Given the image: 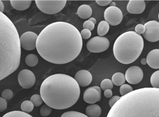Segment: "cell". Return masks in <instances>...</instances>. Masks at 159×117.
Segmentation results:
<instances>
[{
  "instance_id": "1",
  "label": "cell",
  "mask_w": 159,
  "mask_h": 117,
  "mask_svg": "<svg viewBox=\"0 0 159 117\" xmlns=\"http://www.w3.org/2000/svg\"><path fill=\"white\" fill-rule=\"evenodd\" d=\"M83 47L80 31L68 23L57 22L47 26L37 38L36 49L44 60L56 65L70 62Z\"/></svg>"
},
{
  "instance_id": "2",
  "label": "cell",
  "mask_w": 159,
  "mask_h": 117,
  "mask_svg": "<svg viewBox=\"0 0 159 117\" xmlns=\"http://www.w3.org/2000/svg\"><path fill=\"white\" fill-rule=\"evenodd\" d=\"M107 117H159V89L140 88L120 97Z\"/></svg>"
},
{
  "instance_id": "3",
  "label": "cell",
  "mask_w": 159,
  "mask_h": 117,
  "mask_svg": "<svg viewBox=\"0 0 159 117\" xmlns=\"http://www.w3.org/2000/svg\"><path fill=\"white\" fill-rule=\"evenodd\" d=\"M40 94L43 102L51 108L63 110L76 103L80 95V86L70 75L56 74L43 82Z\"/></svg>"
},
{
  "instance_id": "4",
  "label": "cell",
  "mask_w": 159,
  "mask_h": 117,
  "mask_svg": "<svg viewBox=\"0 0 159 117\" xmlns=\"http://www.w3.org/2000/svg\"><path fill=\"white\" fill-rule=\"evenodd\" d=\"M21 47L17 29L12 21L0 12V81L17 70Z\"/></svg>"
},
{
  "instance_id": "5",
  "label": "cell",
  "mask_w": 159,
  "mask_h": 117,
  "mask_svg": "<svg viewBox=\"0 0 159 117\" xmlns=\"http://www.w3.org/2000/svg\"><path fill=\"white\" fill-rule=\"evenodd\" d=\"M143 47V39L140 35L133 31H127L116 40L113 45V54L119 62L129 65L139 58Z\"/></svg>"
},
{
  "instance_id": "6",
  "label": "cell",
  "mask_w": 159,
  "mask_h": 117,
  "mask_svg": "<svg viewBox=\"0 0 159 117\" xmlns=\"http://www.w3.org/2000/svg\"><path fill=\"white\" fill-rule=\"evenodd\" d=\"M67 1H35L39 10L47 14H55L61 12L66 5Z\"/></svg>"
},
{
  "instance_id": "7",
  "label": "cell",
  "mask_w": 159,
  "mask_h": 117,
  "mask_svg": "<svg viewBox=\"0 0 159 117\" xmlns=\"http://www.w3.org/2000/svg\"><path fill=\"white\" fill-rule=\"evenodd\" d=\"M110 43L107 38L96 36L87 43V49L93 53L102 52L108 49Z\"/></svg>"
},
{
  "instance_id": "8",
  "label": "cell",
  "mask_w": 159,
  "mask_h": 117,
  "mask_svg": "<svg viewBox=\"0 0 159 117\" xmlns=\"http://www.w3.org/2000/svg\"><path fill=\"white\" fill-rule=\"evenodd\" d=\"M104 18L107 22L111 26L120 24L123 19L122 11L116 6H109L104 12Z\"/></svg>"
},
{
  "instance_id": "9",
  "label": "cell",
  "mask_w": 159,
  "mask_h": 117,
  "mask_svg": "<svg viewBox=\"0 0 159 117\" xmlns=\"http://www.w3.org/2000/svg\"><path fill=\"white\" fill-rule=\"evenodd\" d=\"M145 32L143 34V37L151 43L159 40V22L156 20H151L144 24Z\"/></svg>"
},
{
  "instance_id": "10",
  "label": "cell",
  "mask_w": 159,
  "mask_h": 117,
  "mask_svg": "<svg viewBox=\"0 0 159 117\" xmlns=\"http://www.w3.org/2000/svg\"><path fill=\"white\" fill-rule=\"evenodd\" d=\"M37 34L32 31H27L20 37V47L27 51L33 50L36 48Z\"/></svg>"
},
{
  "instance_id": "11",
  "label": "cell",
  "mask_w": 159,
  "mask_h": 117,
  "mask_svg": "<svg viewBox=\"0 0 159 117\" xmlns=\"http://www.w3.org/2000/svg\"><path fill=\"white\" fill-rule=\"evenodd\" d=\"M35 81V76L30 70L27 69L22 70L18 75L19 84L24 89H29L33 86Z\"/></svg>"
},
{
  "instance_id": "12",
  "label": "cell",
  "mask_w": 159,
  "mask_h": 117,
  "mask_svg": "<svg viewBox=\"0 0 159 117\" xmlns=\"http://www.w3.org/2000/svg\"><path fill=\"white\" fill-rule=\"evenodd\" d=\"M125 80L130 84H137L143 78V72L138 66H132L129 68L125 74Z\"/></svg>"
},
{
  "instance_id": "13",
  "label": "cell",
  "mask_w": 159,
  "mask_h": 117,
  "mask_svg": "<svg viewBox=\"0 0 159 117\" xmlns=\"http://www.w3.org/2000/svg\"><path fill=\"white\" fill-rule=\"evenodd\" d=\"M102 97L101 88L98 86L90 87L86 89L83 94V99L88 104H95L99 102Z\"/></svg>"
},
{
  "instance_id": "14",
  "label": "cell",
  "mask_w": 159,
  "mask_h": 117,
  "mask_svg": "<svg viewBox=\"0 0 159 117\" xmlns=\"http://www.w3.org/2000/svg\"><path fill=\"white\" fill-rule=\"evenodd\" d=\"M75 80L80 87H86L92 83L93 77L87 70H80L75 76Z\"/></svg>"
},
{
  "instance_id": "15",
  "label": "cell",
  "mask_w": 159,
  "mask_h": 117,
  "mask_svg": "<svg viewBox=\"0 0 159 117\" xmlns=\"http://www.w3.org/2000/svg\"><path fill=\"white\" fill-rule=\"evenodd\" d=\"M146 9V3L144 1H129L127 6L129 13L134 14H140L144 12Z\"/></svg>"
},
{
  "instance_id": "16",
  "label": "cell",
  "mask_w": 159,
  "mask_h": 117,
  "mask_svg": "<svg viewBox=\"0 0 159 117\" xmlns=\"http://www.w3.org/2000/svg\"><path fill=\"white\" fill-rule=\"evenodd\" d=\"M147 62L150 68L159 69V49L152 50L149 52L147 56Z\"/></svg>"
},
{
  "instance_id": "17",
  "label": "cell",
  "mask_w": 159,
  "mask_h": 117,
  "mask_svg": "<svg viewBox=\"0 0 159 117\" xmlns=\"http://www.w3.org/2000/svg\"><path fill=\"white\" fill-rule=\"evenodd\" d=\"M77 15L82 19H87L92 16L93 10L89 5L84 4L78 7Z\"/></svg>"
},
{
  "instance_id": "18",
  "label": "cell",
  "mask_w": 159,
  "mask_h": 117,
  "mask_svg": "<svg viewBox=\"0 0 159 117\" xmlns=\"http://www.w3.org/2000/svg\"><path fill=\"white\" fill-rule=\"evenodd\" d=\"M86 114L88 117H99L102 114V109L97 104H92L87 107Z\"/></svg>"
},
{
  "instance_id": "19",
  "label": "cell",
  "mask_w": 159,
  "mask_h": 117,
  "mask_svg": "<svg viewBox=\"0 0 159 117\" xmlns=\"http://www.w3.org/2000/svg\"><path fill=\"white\" fill-rule=\"evenodd\" d=\"M10 3L12 6L16 10H24L31 6L32 1H11Z\"/></svg>"
},
{
  "instance_id": "20",
  "label": "cell",
  "mask_w": 159,
  "mask_h": 117,
  "mask_svg": "<svg viewBox=\"0 0 159 117\" xmlns=\"http://www.w3.org/2000/svg\"><path fill=\"white\" fill-rule=\"evenodd\" d=\"M112 81L114 85L117 86H121L125 82V75L121 72L115 73L112 77Z\"/></svg>"
},
{
  "instance_id": "21",
  "label": "cell",
  "mask_w": 159,
  "mask_h": 117,
  "mask_svg": "<svg viewBox=\"0 0 159 117\" xmlns=\"http://www.w3.org/2000/svg\"><path fill=\"white\" fill-rule=\"evenodd\" d=\"M110 29V26L106 20H102L98 24L97 28V33L100 37L105 36L108 33Z\"/></svg>"
},
{
  "instance_id": "22",
  "label": "cell",
  "mask_w": 159,
  "mask_h": 117,
  "mask_svg": "<svg viewBox=\"0 0 159 117\" xmlns=\"http://www.w3.org/2000/svg\"><path fill=\"white\" fill-rule=\"evenodd\" d=\"M26 65L30 67H34L38 64L39 59L37 56L34 54L27 55L25 58Z\"/></svg>"
},
{
  "instance_id": "23",
  "label": "cell",
  "mask_w": 159,
  "mask_h": 117,
  "mask_svg": "<svg viewBox=\"0 0 159 117\" xmlns=\"http://www.w3.org/2000/svg\"><path fill=\"white\" fill-rule=\"evenodd\" d=\"M34 105L30 100L24 101L22 102L21 106H20V108H21L22 111L26 112V113H30V112H32L34 109Z\"/></svg>"
},
{
  "instance_id": "24",
  "label": "cell",
  "mask_w": 159,
  "mask_h": 117,
  "mask_svg": "<svg viewBox=\"0 0 159 117\" xmlns=\"http://www.w3.org/2000/svg\"><path fill=\"white\" fill-rule=\"evenodd\" d=\"M2 117H33L26 112L20 111H13L5 114Z\"/></svg>"
},
{
  "instance_id": "25",
  "label": "cell",
  "mask_w": 159,
  "mask_h": 117,
  "mask_svg": "<svg viewBox=\"0 0 159 117\" xmlns=\"http://www.w3.org/2000/svg\"><path fill=\"white\" fill-rule=\"evenodd\" d=\"M150 83L153 88L159 89V70L154 72L150 78Z\"/></svg>"
},
{
  "instance_id": "26",
  "label": "cell",
  "mask_w": 159,
  "mask_h": 117,
  "mask_svg": "<svg viewBox=\"0 0 159 117\" xmlns=\"http://www.w3.org/2000/svg\"><path fill=\"white\" fill-rule=\"evenodd\" d=\"M113 84L111 80L108 78H106L102 81L100 84V88H102V90H111L113 88Z\"/></svg>"
},
{
  "instance_id": "27",
  "label": "cell",
  "mask_w": 159,
  "mask_h": 117,
  "mask_svg": "<svg viewBox=\"0 0 159 117\" xmlns=\"http://www.w3.org/2000/svg\"><path fill=\"white\" fill-rule=\"evenodd\" d=\"M61 117H88L85 114L75 111H70L67 112H65L61 115Z\"/></svg>"
},
{
  "instance_id": "28",
  "label": "cell",
  "mask_w": 159,
  "mask_h": 117,
  "mask_svg": "<svg viewBox=\"0 0 159 117\" xmlns=\"http://www.w3.org/2000/svg\"><path fill=\"white\" fill-rule=\"evenodd\" d=\"M30 101L32 102L35 107H39L42 105L43 100L41 97V95L35 94L31 97Z\"/></svg>"
},
{
  "instance_id": "29",
  "label": "cell",
  "mask_w": 159,
  "mask_h": 117,
  "mask_svg": "<svg viewBox=\"0 0 159 117\" xmlns=\"http://www.w3.org/2000/svg\"><path fill=\"white\" fill-rule=\"evenodd\" d=\"M133 91V88L130 85L128 84H124L120 86V93L122 96L127 95Z\"/></svg>"
},
{
  "instance_id": "30",
  "label": "cell",
  "mask_w": 159,
  "mask_h": 117,
  "mask_svg": "<svg viewBox=\"0 0 159 117\" xmlns=\"http://www.w3.org/2000/svg\"><path fill=\"white\" fill-rule=\"evenodd\" d=\"M51 112H52V108L47 105L43 106L40 111L41 115L43 117H47L51 114Z\"/></svg>"
},
{
  "instance_id": "31",
  "label": "cell",
  "mask_w": 159,
  "mask_h": 117,
  "mask_svg": "<svg viewBox=\"0 0 159 117\" xmlns=\"http://www.w3.org/2000/svg\"><path fill=\"white\" fill-rule=\"evenodd\" d=\"M2 97L6 100H10L13 97V93L10 89H6L2 92Z\"/></svg>"
},
{
  "instance_id": "32",
  "label": "cell",
  "mask_w": 159,
  "mask_h": 117,
  "mask_svg": "<svg viewBox=\"0 0 159 117\" xmlns=\"http://www.w3.org/2000/svg\"><path fill=\"white\" fill-rule=\"evenodd\" d=\"M95 25V24L92 21L88 19L84 23L83 28H84V29H88L90 31H92L94 29Z\"/></svg>"
},
{
  "instance_id": "33",
  "label": "cell",
  "mask_w": 159,
  "mask_h": 117,
  "mask_svg": "<svg viewBox=\"0 0 159 117\" xmlns=\"http://www.w3.org/2000/svg\"><path fill=\"white\" fill-rule=\"evenodd\" d=\"M80 35H81L82 39H88L91 37L92 33H91V31H90L89 30L84 29L81 31Z\"/></svg>"
},
{
  "instance_id": "34",
  "label": "cell",
  "mask_w": 159,
  "mask_h": 117,
  "mask_svg": "<svg viewBox=\"0 0 159 117\" xmlns=\"http://www.w3.org/2000/svg\"><path fill=\"white\" fill-rule=\"evenodd\" d=\"M145 31H146L145 26L142 24H138L135 26V32L137 34H139V35L143 34L144 32H145Z\"/></svg>"
},
{
  "instance_id": "35",
  "label": "cell",
  "mask_w": 159,
  "mask_h": 117,
  "mask_svg": "<svg viewBox=\"0 0 159 117\" xmlns=\"http://www.w3.org/2000/svg\"><path fill=\"white\" fill-rule=\"evenodd\" d=\"M7 100L2 97H0V112L5 111L7 109Z\"/></svg>"
},
{
  "instance_id": "36",
  "label": "cell",
  "mask_w": 159,
  "mask_h": 117,
  "mask_svg": "<svg viewBox=\"0 0 159 117\" xmlns=\"http://www.w3.org/2000/svg\"><path fill=\"white\" fill-rule=\"evenodd\" d=\"M120 97L119 96H114L113 97H112L109 101V105L110 106V107L111 108L117 102V101L120 99Z\"/></svg>"
},
{
  "instance_id": "37",
  "label": "cell",
  "mask_w": 159,
  "mask_h": 117,
  "mask_svg": "<svg viewBox=\"0 0 159 117\" xmlns=\"http://www.w3.org/2000/svg\"><path fill=\"white\" fill-rule=\"evenodd\" d=\"M97 3L98 4V5L102 6H107V5H109L111 3V1L110 0H107V1H96Z\"/></svg>"
},
{
  "instance_id": "38",
  "label": "cell",
  "mask_w": 159,
  "mask_h": 117,
  "mask_svg": "<svg viewBox=\"0 0 159 117\" xmlns=\"http://www.w3.org/2000/svg\"><path fill=\"white\" fill-rule=\"evenodd\" d=\"M104 96L106 98H110L112 96V92L111 90H107L104 92Z\"/></svg>"
},
{
  "instance_id": "39",
  "label": "cell",
  "mask_w": 159,
  "mask_h": 117,
  "mask_svg": "<svg viewBox=\"0 0 159 117\" xmlns=\"http://www.w3.org/2000/svg\"><path fill=\"white\" fill-rule=\"evenodd\" d=\"M4 10V5L2 1H0V12L3 13Z\"/></svg>"
},
{
  "instance_id": "40",
  "label": "cell",
  "mask_w": 159,
  "mask_h": 117,
  "mask_svg": "<svg viewBox=\"0 0 159 117\" xmlns=\"http://www.w3.org/2000/svg\"><path fill=\"white\" fill-rule=\"evenodd\" d=\"M141 63L143 65H146L147 64V60L145 58H143L141 60Z\"/></svg>"
},
{
  "instance_id": "41",
  "label": "cell",
  "mask_w": 159,
  "mask_h": 117,
  "mask_svg": "<svg viewBox=\"0 0 159 117\" xmlns=\"http://www.w3.org/2000/svg\"><path fill=\"white\" fill-rule=\"evenodd\" d=\"M89 19V20H91V21H92V22H93V23H94V24H95H95H96V19H95V18L92 17V18H90V19Z\"/></svg>"
},
{
  "instance_id": "42",
  "label": "cell",
  "mask_w": 159,
  "mask_h": 117,
  "mask_svg": "<svg viewBox=\"0 0 159 117\" xmlns=\"http://www.w3.org/2000/svg\"><path fill=\"white\" fill-rule=\"evenodd\" d=\"M116 3L115 2H112L110 4V6H116Z\"/></svg>"
},
{
  "instance_id": "43",
  "label": "cell",
  "mask_w": 159,
  "mask_h": 117,
  "mask_svg": "<svg viewBox=\"0 0 159 117\" xmlns=\"http://www.w3.org/2000/svg\"><path fill=\"white\" fill-rule=\"evenodd\" d=\"M158 18H159V15H158Z\"/></svg>"
}]
</instances>
